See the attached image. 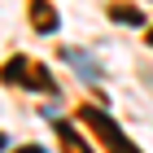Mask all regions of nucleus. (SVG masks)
Masks as SVG:
<instances>
[{
	"instance_id": "4",
	"label": "nucleus",
	"mask_w": 153,
	"mask_h": 153,
	"mask_svg": "<svg viewBox=\"0 0 153 153\" xmlns=\"http://www.w3.org/2000/svg\"><path fill=\"white\" fill-rule=\"evenodd\" d=\"M57 136H61V149H66V153H92L88 144H83V136L70 127V123H57Z\"/></svg>"
},
{
	"instance_id": "3",
	"label": "nucleus",
	"mask_w": 153,
	"mask_h": 153,
	"mask_svg": "<svg viewBox=\"0 0 153 153\" xmlns=\"http://www.w3.org/2000/svg\"><path fill=\"white\" fill-rule=\"evenodd\" d=\"M31 22H35V31L53 35V31H57V9H53L48 0H31Z\"/></svg>"
},
{
	"instance_id": "6",
	"label": "nucleus",
	"mask_w": 153,
	"mask_h": 153,
	"mask_svg": "<svg viewBox=\"0 0 153 153\" xmlns=\"http://www.w3.org/2000/svg\"><path fill=\"white\" fill-rule=\"evenodd\" d=\"M18 153H44V149H39V144H26V149H18Z\"/></svg>"
},
{
	"instance_id": "2",
	"label": "nucleus",
	"mask_w": 153,
	"mask_h": 153,
	"mask_svg": "<svg viewBox=\"0 0 153 153\" xmlns=\"http://www.w3.org/2000/svg\"><path fill=\"white\" fill-rule=\"evenodd\" d=\"M4 83H22V88H35V92H53V74L39 66V61H26V57H13L4 66Z\"/></svg>"
},
{
	"instance_id": "1",
	"label": "nucleus",
	"mask_w": 153,
	"mask_h": 153,
	"mask_svg": "<svg viewBox=\"0 0 153 153\" xmlns=\"http://www.w3.org/2000/svg\"><path fill=\"white\" fill-rule=\"evenodd\" d=\"M79 118H83V123H88V127L96 131V144H105L109 153H140L136 144L127 140V136H123V127H118V123L105 114V109H96V105H83V109H79Z\"/></svg>"
},
{
	"instance_id": "8",
	"label": "nucleus",
	"mask_w": 153,
	"mask_h": 153,
	"mask_svg": "<svg viewBox=\"0 0 153 153\" xmlns=\"http://www.w3.org/2000/svg\"><path fill=\"white\" fill-rule=\"evenodd\" d=\"M0 149H4V136H0Z\"/></svg>"
},
{
	"instance_id": "7",
	"label": "nucleus",
	"mask_w": 153,
	"mask_h": 153,
	"mask_svg": "<svg viewBox=\"0 0 153 153\" xmlns=\"http://www.w3.org/2000/svg\"><path fill=\"white\" fill-rule=\"evenodd\" d=\"M144 39H149V48H153V31H144Z\"/></svg>"
},
{
	"instance_id": "5",
	"label": "nucleus",
	"mask_w": 153,
	"mask_h": 153,
	"mask_svg": "<svg viewBox=\"0 0 153 153\" xmlns=\"http://www.w3.org/2000/svg\"><path fill=\"white\" fill-rule=\"evenodd\" d=\"M109 18H114V22H127V26H140V22H144V13L136 9V4H114Z\"/></svg>"
}]
</instances>
